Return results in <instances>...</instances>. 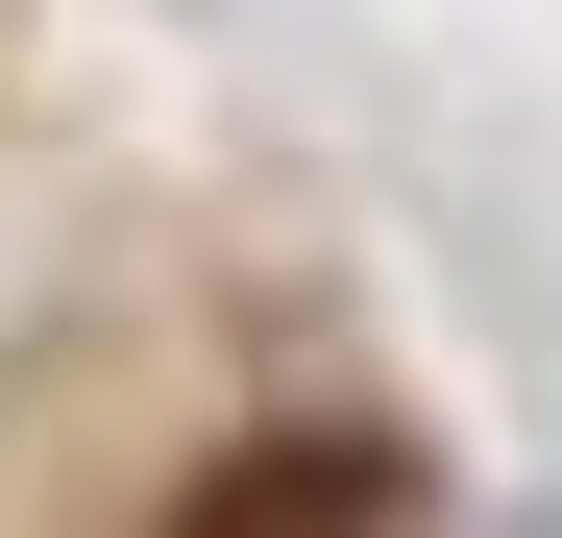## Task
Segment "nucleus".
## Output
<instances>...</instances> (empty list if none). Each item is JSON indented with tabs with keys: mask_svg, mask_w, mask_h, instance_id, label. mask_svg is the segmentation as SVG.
<instances>
[{
	"mask_svg": "<svg viewBox=\"0 0 562 538\" xmlns=\"http://www.w3.org/2000/svg\"><path fill=\"white\" fill-rule=\"evenodd\" d=\"M269 514H440V466H416V440H367V416L221 440V466H196V538H269Z\"/></svg>",
	"mask_w": 562,
	"mask_h": 538,
	"instance_id": "obj_1",
	"label": "nucleus"
}]
</instances>
